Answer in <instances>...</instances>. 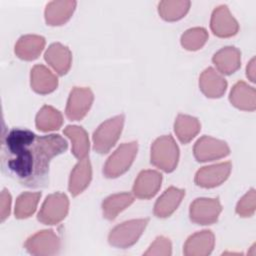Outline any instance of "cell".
I'll use <instances>...</instances> for the list:
<instances>
[{
	"instance_id": "1",
	"label": "cell",
	"mask_w": 256,
	"mask_h": 256,
	"mask_svg": "<svg viewBox=\"0 0 256 256\" xmlns=\"http://www.w3.org/2000/svg\"><path fill=\"white\" fill-rule=\"evenodd\" d=\"M67 148L59 134L38 136L25 128H13L1 138V171L23 186L46 187L51 160Z\"/></svg>"
},
{
	"instance_id": "2",
	"label": "cell",
	"mask_w": 256,
	"mask_h": 256,
	"mask_svg": "<svg viewBox=\"0 0 256 256\" xmlns=\"http://www.w3.org/2000/svg\"><path fill=\"white\" fill-rule=\"evenodd\" d=\"M151 163L169 173L175 170L179 160V148L171 135L158 137L151 145Z\"/></svg>"
},
{
	"instance_id": "3",
	"label": "cell",
	"mask_w": 256,
	"mask_h": 256,
	"mask_svg": "<svg viewBox=\"0 0 256 256\" xmlns=\"http://www.w3.org/2000/svg\"><path fill=\"white\" fill-rule=\"evenodd\" d=\"M125 116L123 114L116 115L104 121L93 133V149L99 154H105L118 141L123 125Z\"/></svg>"
},
{
	"instance_id": "4",
	"label": "cell",
	"mask_w": 256,
	"mask_h": 256,
	"mask_svg": "<svg viewBox=\"0 0 256 256\" xmlns=\"http://www.w3.org/2000/svg\"><path fill=\"white\" fill-rule=\"evenodd\" d=\"M148 222V218L133 219L115 226L109 233V243L117 248H129L138 241Z\"/></svg>"
},
{
	"instance_id": "5",
	"label": "cell",
	"mask_w": 256,
	"mask_h": 256,
	"mask_svg": "<svg viewBox=\"0 0 256 256\" xmlns=\"http://www.w3.org/2000/svg\"><path fill=\"white\" fill-rule=\"evenodd\" d=\"M138 151L136 141L121 144L107 159L103 174L107 178H117L124 174L133 163Z\"/></svg>"
},
{
	"instance_id": "6",
	"label": "cell",
	"mask_w": 256,
	"mask_h": 256,
	"mask_svg": "<svg viewBox=\"0 0 256 256\" xmlns=\"http://www.w3.org/2000/svg\"><path fill=\"white\" fill-rule=\"evenodd\" d=\"M69 200L66 194L55 192L44 200L38 213V220L46 225H55L61 222L68 213Z\"/></svg>"
},
{
	"instance_id": "7",
	"label": "cell",
	"mask_w": 256,
	"mask_h": 256,
	"mask_svg": "<svg viewBox=\"0 0 256 256\" xmlns=\"http://www.w3.org/2000/svg\"><path fill=\"white\" fill-rule=\"evenodd\" d=\"M25 248L32 255L51 256L60 251L61 241L53 230H42L26 240Z\"/></svg>"
},
{
	"instance_id": "8",
	"label": "cell",
	"mask_w": 256,
	"mask_h": 256,
	"mask_svg": "<svg viewBox=\"0 0 256 256\" xmlns=\"http://www.w3.org/2000/svg\"><path fill=\"white\" fill-rule=\"evenodd\" d=\"M222 211V206L218 198H197L191 205L189 210L192 222L199 225H210L218 220Z\"/></svg>"
},
{
	"instance_id": "9",
	"label": "cell",
	"mask_w": 256,
	"mask_h": 256,
	"mask_svg": "<svg viewBox=\"0 0 256 256\" xmlns=\"http://www.w3.org/2000/svg\"><path fill=\"white\" fill-rule=\"evenodd\" d=\"M94 100L93 92L88 87H74L68 97L66 116L70 120L78 121L85 117Z\"/></svg>"
},
{
	"instance_id": "10",
	"label": "cell",
	"mask_w": 256,
	"mask_h": 256,
	"mask_svg": "<svg viewBox=\"0 0 256 256\" xmlns=\"http://www.w3.org/2000/svg\"><path fill=\"white\" fill-rule=\"evenodd\" d=\"M193 153L197 161L207 162L226 157L230 149L226 142L205 135L196 141Z\"/></svg>"
},
{
	"instance_id": "11",
	"label": "cell",
	"mask_w": 256,
	"mask_h": 256,
	"mask_svg": "<svg viewBox=\"0 0 256 256\" xmlns=\"http://www.w3.org/2000/svg\"><path fill=\"white\" fill-rule=\"evenodd\" d=\"M231 168V162L229 161L202 167L195 175V183L203 188L219 186L228 178Z\"/></svg>"
},
{
	"instance_id": "12",
	"label": "cell",
	"mask_w": 256,
	"mask_h": 256,
	"mask_svg": "<svg viewBox=\"0 0 256 256\" xmlns=\"http://www.w3.org/2000/svg\"><path fill=\"white\" fill-rule=\"evenodd\" d=\"M210 27L216 36L222 38L234 36L239 30L238 22L230 13L227 5H219L213 10Z\"/></svg>"
},
{
	"instance_id": "13",
	"label": "cell",
	"mask_w": 256,
	"mask_h": 256,
	"mask_svg": "<svg viewBox=\"0 0 256 256\" xmlns=\"http://www.w3.org/2000/svg\"><path fill=\"white\" fill-rule=\"evenodd\" d=\"M162 175L155 170L141 171L133 185V194L140 199L152 198L159 191Z\"/></svg>"
},
{
	"instance_id": "14",
	"label": "cell",
	"mask_w": 256,
	"mask_h": 256,
	"mask_svg": "<svg viewBox=\"0 0 256 256\" xmlns=\"http://www.w3.org/2000/svg\"><path fill=\"white\" fill-rule=\"evenodd\" d=\"M215 244V237L212 231L203 230L191 235L185 242L183 253L186 256H207Z\"/></svg>"
},
{
	"instance_id": "15",
	"label": "cell",
	"mask_w": 256,
	"mask_h": 256,
	"mask_svg": "<svg viewBox=\"0 0 256 256\" xmlns=\"http://www.w3.org/2000/svg\"><path fill=\"white\" fill-rule=\"evenodd\" d=\"M44 58L59 75H65L71 67L72 53L67 46L59 42L52 43L47 48Z\"/></svg>"
},
{
	"instance_id": "16",
	"label": "cell",
	"mask_w": 256,
	"mask_h": 256,
	"mask_svg": "<svg viewBox=\"0 0 256 256\" xmlns=\"http://www.w3.org/2000/svg\"><path fill=\"white\" fill-rule=\"evenodd\" d=\"M76 1L61 0L51 1L45 8V21L48 25L59 26L66 23L72 16L75 8Z\"/></svg>"
},
{
	"instance_id": "17",
	"label": "cell",
	"mask_w": 256,
	"mask_h": 256,
	"mask_svg": "<svg viewBox=\"0 0 256 256\" xmlns=\"http://www.w3.org/2000/svg\"><path fill=\"white\" fill-rule=\"evenodd\" d=\"M199 87L209 98L221 97L227 88V81L212 67L206 68L200 75Z\"/></svg>"
},
{
	"instance_id": "18",
	"label": "cell",
	"mask_w": 256,
	"mask_h": 256,
	"mask_svg": "<svg viewBox=\"0 0 256 256\" xmlns=\"http://www.w3.org/2000/svg\"><path fill=\"white\" fill-rule=\"evenodd\" d=\"M92 179V167L89 159L86 157L79 160L74 166L69 177L68 189L72 196H77L82 193L90 184Z\"/></svg>"
},
{
	"instance_id": "19",
	"label": "cell",
	"mask_w": 256,
	"mask_h": 256,
	"mask_svg": "<svg viewBox=\"0 0 256 256\" xmlns=\"http://www.w3.org/2000/svg\"><path fill=\"white\" fill-rule=\"evenodd\" d=\"M31 88L38 94L53 92L58 86V78L42 64L35 65L30 73Z\"/></svg>"
},
{
	"instance_id": "20",
	"label": "cell",
	"mask_w": 256,
	"mask_h": 256,
	"mask_svg": "<svg viewBox=\"0 0 256 256\" xmlns=\"http://www.w3.org/2000/svg\"><path fill=\"white\" fill-rule=\"evenodd\" d=\"M45 47V38L40 35L21 36L15 44V54L22 60L31 61L38 58Z\"/></svg>"
},
{
	"instance_id": "21",
	"label": "cell",
	"mask_w": 256,
	"mask_h": 256,
	"mask_svg": "<svg viewBox=\"0 0 256 256\" xmlns=\"http://www.w3.org/2000/svg\"><path fill=\"white\" fill-rule=\"evenodd\" d=\"M212 61L220 73L230 75L240 68L241 52L234 46H226L213 55Z\"/></svg>"
},
{
	"instance_id": "22",
	"label": "cell",
	"mask_w": 256,
	"mask_h": 256,
	"mask_svg": "<svg viewBox=\"0 0 256 256\" xmlns=\"http://www.w3.org/2000/svg\"><path fill=\"white\" fill-rule=\"evenodd\" d=\"M184 195L185 190L173 186L169 187L157 199L154 205V215L159 218L169 217L177 209Z\"/></svg>"
},
{
	"instance_id": "23",
	"label": "cell",
	"mask_w": 256,
	"mask_h": 256,
	"mask_svg": "<svg viewBox=\"0 0 256 256\" xmlns=\"http://www.w3.org/2000/svg\"><path fill=\"white\" fill-rule=\"evenodd\" d=\"M229 100L233 106L244 111H254L256 108V92L244 81H238L231 89Z\"/></svg>"
},
{
	"instance_id": "24",
	"label": "cell",
	"mask_w": 256,
	"mask_h": 256,
	"mask_svg": "<svg viewBox=\"0 0 256 256\" xmlns=\"http://www.w3.org/2000/svg\"><path fill=\"white\" fill-rule=\"evenodd\" d=\"M63 133L71 140L73 155L79 160L86 158L89 152V138L84 128L77 125H68Z\"/></svg>"
},
{
	"instance_id": "25",
	"label": "cell",
	"mask_w": 256,
	"mask_h": 256,
	"mask_svg": "<svg viewBox=\"0 0 256 256\" xmlns=\"http://www.w3.org/2000/svg\"><path fill=\"white\" fill-rule=\"evenodd\" d=\"M134 201V196L129 192L117 193L108 196L102 202V211L104 218L108 220L115 219L120 212L130 206Z\"/></svg>"
},
{
	"instance_id": "26",
	"label": "cell",
	"mask_w": 256,
	"mask_h": 256,
	"mask_svg": "<svg viewBox=\"0 0 256 256\" xmlns=\"http://www.w3.org/2000/svg\"><path fill=\"white\" fill-rule=\"evenodd\" d=\"M201 124L199 120L193 116L179 114L174 123V131L180 142L189 143L200 131Z\"/></svg>"
},
{
	"instance_id": "27",
	"label": "cell",
	"mask_w": 256,
	"mask_h": 256,
	"mask_svg": "<svg viewBox=\"0 0 256 256\" xmlns=\"http://www.w3.org/2000/svg\"><path fill=\"white\" fill-rule=\"evenodd\" d=\"M36 127L43 132L58 130L63 124V117L59 110L52 106L44 105L37 113Z\"/></svg>"
},
{
	"instance_id": "28",
	"label": "cell",
	"mask_w": 256,
	"mask_h": 256,
	"mask_svg": "<svg viewBox=\"0 0 256 256\" xmlns=\"http://www.w3.org/2000/svg\"><path fill=\"white\" fill-rule=\"evenodd\" d=\"M190 1L187 0H165L158 4L159 15L166 21L181 19L190 8Z\"/></svg>"
},
{
	"instance_id": "29",
	"label": "cell",
	"mask_w": 256,
	"mask_h": 256,
	"mask_svg": "<svg viewBox=\"0 0 256 256\" xmlns=\"http://www.w3.org/2000/svg\"><path fill=\"white\" fill-rule=\"evenodd\" d=\"M40 198V192H24L20 194L15 203V217L18 219L30 217L36 211Z\"/></svg>"
},
{
	"instance_id": "30",
	"label": "cell",
	"mask_w": 256,
	"mask_h": 256,
	"mask_svg": "<svg viewBox=\"0 0 256 256\" xmlns=\"http://www.w3.org/2000/svg\"><path fill=\"white\" fill-rule=\"evenodd\" d=\"M208 40V32L203 27H194L186 30L181 36V45L190 51H196L204 46Z\"/></svg>"
},
{
	"instance_id": "31",
	"label": "cell",
	"mask_w": 256,
	"mask_h": 256,
	"mask_svg": "<svg viewBox=\"0 0 256 256\" xmlns=\"http://www.w3.org/2000/svg\"><path fill=\"white\" fill-rule=\"evenodd\" d=\"M256 194L255 190L250 189L237 203L236 213L241 217H250L255 212L256 206Z\"/></svg>"
},
{
	"instance_id": "32",
	"label": "cell",
	"mask_w": 256,
	"mask_h": 256,
	"mask_svg": "<svg viewBox=\"0 0 256 256\" xmlns=\"http://www.w3.org/2000/svg\"><path fill=\"white\" fill-rule=\"evenodd\" d=\"M172 253V245L168 238L159 236L144 253L145 256H169Z\"/></svg>"
},
{
	"instance_id": "33",
	"label": "cell",
	"mask_w": 256,
	"mask_h": 256,
	"mask_svg": "<svg viewBox=\"0 0 256 256\" xmlns=\"http://www.w3.org/2000/svg\"><path fill=\"white\" fill-rule=\"evenodd\" d=\"M11 195L7 189H3L0 195V217L3 222L10 214Z\"/></svg>"
},
{
	"instance_id": "34",
	"label": "cell",
	"mask_w": 256,
	"mask_h": 256,
	"mask_svg": "<svg viewBox=\"0 0 256 256\" xmlns=\"http://www.w3.org/2000/svg\"><path fill=\"white\" fill-rule=\"evenodd\" d=\"M246 75L250 81H255V58H252L246 67Z\"/></svg>"
}]
</instances>
